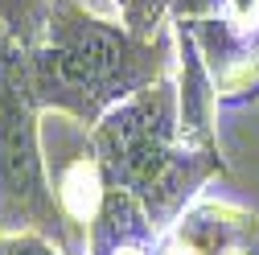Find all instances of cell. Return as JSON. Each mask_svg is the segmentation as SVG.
Instances as JSON below:
<instances>
[{
  "label": "cell",
  "instance_id": "obj_1",
  "mask_svg": "<svg viewBox=\"0 0 259 255\" xmlns=\"http://www.w3.org/2000/svg\"><path fill=\"white\" fill-rule=\"evenodd\" d=\"M25 70L46 115L78 128L173 70V33H140L119 0H46L41 37L25 50Z\"/></svg>",
  "mask_w": 259,
  "mask_h": 255
},
{
  "label": "cell",
  "instance_id": "obj_2",
  "mask_svg": "<svg viewBox=\"0 0 259 255\" xmlns=\"http://www.w3.org/2000/svg\"><path fill=\"white\" fill-rule=\"evenodd\" d=\"M87 136L107 185L132 198L156 231H165L214 177L226 173L218 136H202L185 123L173 70L111 107Z\"/></svg>",
  "mask_w": 259,
  "mask_h": 255
},
{
  "label": "cell",
  "instance_id": "obj_3",
  "mask_svg": "<svg viewBox=\"0 0 259 255\" xmlns=\"http://www.w3.org/2000/svg\"><path fill=\"white\" fill-rule=\"evenodd\" d=\"M46 111L37 103L25 70V50L17 46L0 74V227L41 231L66 251H82V231H74L54 198L50 152H46Z\"/></svg>",
  "mask_w": 259,
  "mask_h": 255
},
{
  "label": "cell",
  "instance_id": "obj_4",
  "mask_svg": "<svg viewBox=\"0 0 259 255\" xmlns=\"http://www.w3.org/2000/svg\"><path fill=\"white\" fill-rule=\"evenodd\" d=\"M169 25L202 54L218 107L259 99V0H173Z\"/></svg>",
  "mask_w": 259,
  "mask_h": 255
},
{
  "label": "cell",
  "instance_id": "obj_5",
  "mask_svg": "<svg viewBox=\"0 0 259 255\" xmlns=\"http://www.w3.org/2000/svg\"><path fill=\"white\" fill-rule=\"evenodd\" d=\"M160 255H259V214L202 194L160 231Z\"/></svg>",
  "mask_w": 259,
  "mask_h": 255
},
{
  "label": "cell",
  "instance_id": "obj_6",
  "mask_svg": "<svg viewBox=\"0 0 259 255\" xmlns=\"http://www.w3.org/2000/svg\"><path fill=\"white\" fill-rule=\"evenodd\" d=\"M50 177H54V198H58L62 214H66V222L74 231H82V239H87V227L99 218V210L111 194L107 173L99 165V156H95L87 132H82L78 148H70L62 161L50 156Z\"/></svg>",
  "mask_w": 259,
  "mask_h": 255
},
{
  "label": "cell",
  "instance_id": "obj_7",
  "mask_svg": "<svg viewBox=\"0 0 259 255\" xmlns=\"http://www.w3.org/2000/svg\"><path fill=\"white\" fill-rule=\"evenodd\" d=\"M0 17H5L9 37L29 50L41 37V25H46V0H0Z\"/></svg>",
  "mask_w": 259,
  "mask_h": 255
},
{
  "label": "cell",
  "instance_id": "obj_8",
  "mask_svg": "<svg viewBox=\"0 0 259 255\" xmlns=\"http://www.w3.org/2000/svg\"><path fill=\"white\" fill-rule=\"evenodd\" d=\"M0 255H74L41 231H9L0 227Z\"/></svg>",
  "mask_w": 259,
  "mask_h": 255
},
{
  "label": "cell",
  "instance_id": "obj_9",
  "mask_svg": "<svg viewBox=\"0 0 259 255\" xmlns=\"http://www.w3.org/2000/svg\"><path fill=\"white\" fill-rule=\"evenodd\" d=\"M13 50H17V41L9 37V29H5V17H0V74H5V66H9Z\"/></svg>",
  "mask_w": 259,
  "mask_h": 255
}]
</instances>
